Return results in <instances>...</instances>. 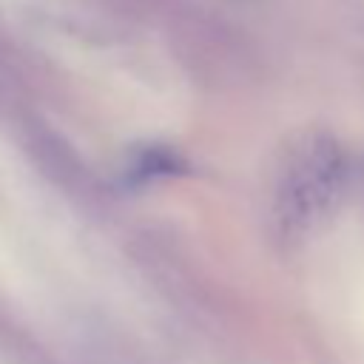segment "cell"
I'll return each mask as SVG.
<instances>
[{"label":"cell","mask_w":364,"mask_h":364,"mask_svg":"<svg viewBox=\"0 0 364 364\" xmlns=\"http://www.w3.org/2000/svg\"><path fill=\"white\" fill-rule=\"evenodd\" d=\"M185 173V159L179 154H173L165 145H154V148H142L134 154L131 165H128V176L136 182L145 179H162V176H179Z\"/></svg>","instance_id":"obj_2"},{"label":"cell","mask_w":364,"mask_h":364,"mask_svg":"<svg viewBox=\"0 0 364 364\" xmlns=\"http://www.w3.org/2000/svg\"><path fill=\"white\" fill-rule=\"evenodd\" d=\"M347 154L327 131L301 134L282 156L273 185V225L287 242L307 236L341 202Z\"/></svg>","instance_id":"obj_1"}]
</instances>
